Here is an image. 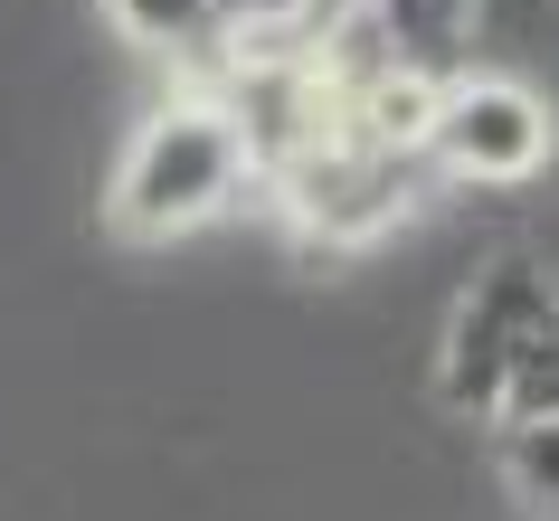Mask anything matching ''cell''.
<instances>
[{
	"label": "cell",
	"mask_w": 559,
	"mask_h": 521,
	"mask_svg": "<svg viewBox=\"0 0 559 521\" xmlns=\"http://www.w3.org/2000/svg\"><path fill=\"white\" fill-rule=\"evenodd\" d=\"M115 29L162 58H218V0H105Z\"/></svg>",
	"instance_id": "5"
},
{
	"label": "cell",
	"mask_w": 559,
	"mask_h": 521,
	"mask_svg": "<svg viewBox=\"0 0 559 521\" xmlns=\"http://www.w3.org/2000/svg\"><path fill=\"white\" fill-rule=\"evenodd\" d=\"M493 446H502L512 502H531V512L559 521V417H512V427H493Z\"/></svg>",
	"instance_id": "6"
},
{
	"label": "cell",
	"mask_w": 559,
	"mask_h": 521,
	"mask_svg": "<svg viewBox=\"0 0 559 521\" xmlns=\"http://www.w3.org/2000/svg\"><path fill=\"white\" fill-rule=\"evenodd\" d=\"M512 417H559V332L531 351L522 370H512V389H502V407H493V427H512Z\"/></svg>",
	"instance_id": "7"
},
{
	"label": "cell",
	"mask_w": 559,
	"mask_h": 521,
	"mask_svg": "<svg viewBox=\"0 0 559 521\" xmlns=\"http://www.w3.org/2000/svg\"><path fill=\"white\" fill-rule=\"evenodd\" d=\"M474 10H484V0H360L370 38H380L399 67H437L445 48L474 29Z\"/></svg>",
	"instance_id": "4"
},
{
	"label": "cell",
	"mask_w": 559,
	"mask_h": 521,
	"mask_svg": "<svg viewBox=\"0 0 559 521\" xmlns=\"http://www.w3.org/2000/svg\"><path fill=\"white\" fill-rule=\"evenodd\" d=\"M559 152V115L550 95L522 76H437L427 105V171L455 180H540Z\"/></svg>",
	"instance_id": "3"
},
{
	"label": "cell",
	"mask_w": 559,
	"mask_h": 521,
	"mask_svg": "<svg viewBox=\"0 0 559 521\" xmlns=\"http://www.w3.org/2000/svg\"><path fill=\"white\" fill-rule=\"evenodd\" d=\"M257 180V143L218 86H190L171 105H152L133 123V143L115 152V180H105V228L133 237V247H162V237L209 228L218 209Z\"/></svg>",
	"instance_id": "1"
},
{
	"label": "cell",
	"mask_w": 559,
	"mask_h": 521,
	"mask_svg": "<svg viewBox=\"0 0 559 521\" xmlns=\"http://www.w3.org/2000/svg\"><path fill=\"white\" fill-rule=\"evenodd\" d=\"M550 332H559V285H550V265H531L522 247L484 257V265H474V285L455 294V313H445V351H437L445 407L493 417L502 389H512V370H522Z\"/></svg>",
	"instance_id": "2"
}]
</instances>
